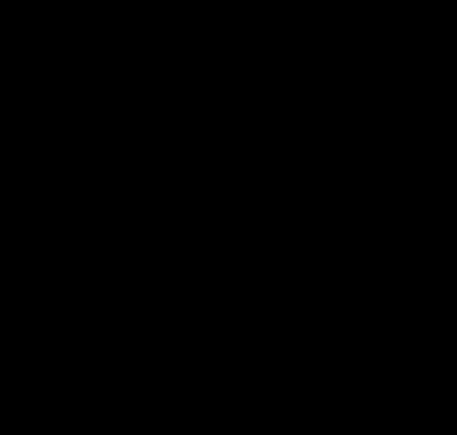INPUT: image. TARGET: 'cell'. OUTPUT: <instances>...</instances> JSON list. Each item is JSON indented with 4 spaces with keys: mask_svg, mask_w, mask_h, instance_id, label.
<instances>
[]
</instances>
